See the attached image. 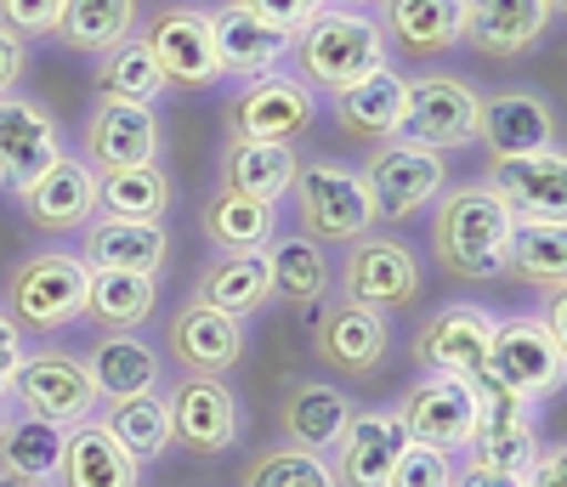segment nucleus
Returning a JSON list of instances; mask_svg holds the SVG:
<instances>
[{
	"label": "nucleus",
	"instance_id": "obj_1",
	"mask_svg": "<svg viewBox=\"0 0 567 487\" xmlns=\"http://www.w3.org/2000/svg\"><path fill=\"white\" fill-rule=\"evenodd\" d=\"M511 227H516V216L494 199V187L471 182V187H454L449 199L437 205V216H432V250H437L443 272L483 283V278L505 272Z\"/></svg>",
	"mask_w": 567,
	"mask_h": 487
},
{
	"label": "nucleus",
	"instance_id": "obj_2",
	"mask_svg": "<svg viewBox=\"0 0 567 487\" xmlns=\"http://www.w3.org/2000/svg\"><path fill=\"white\" fill-rule=\"evenodd\" d=\"M290 52L301 58L307 85L347 91L363 74L386 69V34H381V23H374V18H363L352 7H323L318 18H307L290 34Z\"/></svg>",
	"mask_w": 567,
	"mask_h": 487
},
{
	"label": "nucleus",
	"instance_id": "obj_3",
	"mask_svg": "<svg viewBox=\"0 0 567 487\" xmlns=\"http://www.w3.org/2000/svg\"><path fill=\"white\" fill-rule=\"evenodd\" d=\"M290 193H296L301 232L312 244H352V238H363L374 221H381L369 182L358 170H347V165H301Z\"/></svg>",
	"mask_w": 567,
	"mask_h": 487
},
{
	"label": "nucleus",
	"instance_id": "obj_4",
	"mask_svg": "<svg viewBox=\"0 0 567 487\" xmlns=\"http://www.w3.org/2000/svg\"><path fill=\"white\" fill-rule=\"evenodd\" d=\"M85 278H91V267L80 256H63V250L18 261V272L7 278V318L18 329H45V334L80 323L85 318Z\"/></svg>",
	"mask_w": 567,
	"mask_h": 487
},
{
	"label": "nucleus",
	"instance_id": "obj_5",
	"mask_svg": "<svg viewBox=\"0 0 567 487\" xmlns=\"http://www.w3.org/2000/svg\"><path fill=\"white\" fill-rule=\"evenodd\" d=\"M488 374L523 403H539L567 374V340L550 334L545 318H499L488 340Z\"/></svg>",
	"mask_w": 567,
	"mask_h": 487
},
{
	"label": "nucleus",
	"instance_id": "obj_6",
	"mask_svg": "<svg viewBox=\"0 0 567 487\" xmlns=\"http://www.w3.org/2000/svg\"><path fill=\"white\" fill-rule=\"evenodd\" d=\"M403 436L420 448H437V454H465V443L477 436L483 408H477V385L465 374H425L409 385V397L398 403Z\"/></svg>",
	"mask_w": 567,
	"mask_h": 487
},
{
	"label": "nucleus",
	"instance_id": "obj_7",
	"mask_svg": "<svg viewBox=\"0 0 567 487\" xmlns=\"http://www.w3.org/2000/svg\"><path fill=\"white\" fill-rule=\"evenodd\" d=\"M477 120H483V96L471 91L465 80L425 74V80L409 85V103H403V120H398V142L449 154V148L477 142Z\"/></svg>",
	"mask_w": 567,
	"mask_h": 487
},
{
	"label": "nucleus",
	"instance_id": "obj_8",
	"mask_svg": "<svg viewBox=\"0 0 567 487\" xmlns=\"http://www.w3.org/2000/svg\"><path fill=\"white\" fill-rule=\"evenodd\" d=\"M12 403L34 419L80 425L97 408V380H91L85 358H74V352H34V358H23V369L12 380Z\"/></svg>",
	"mask_w": 567,
	"mask_h": 487
},
{
	"label": "nucleus",
	"instance_id": "obj_9",
	"mask_svg": "<svg viewBox=\"0 0 567 487\" xmlns=\"http://www.w3.org/2000/svg\"><path fill=\"white\" fill-rule=\"evenodd\" d=\"M318 103H312V85L296 74H256L245 80V91L233 96L227 108V131L239 142H296L312 125Z\"/></svg>",
	"mask_w": 567,
	"mask_h": 487
},
{
	"label": "nucleus",
	"instance_id": "obj_10",
	"mask_svg": "<svg viewBox=\"0 0 567 487\" xmlns=\"http://www.w3.org/2000/svg\"><path fill=\"white\" fill-rule=\"evenodd\" d=\"M171 443L187 454H221L239 443V397L221 374H187L171 385Z\"/></svg>",
	"mask_w": 567,
	"mask_h": 487
},
{
	"label": "nucleus",
	"instance_id": "obj_11",
	"mask_svg": "<svg viewBox=\"0 0 567 487\" xmlns=\"http://www.w3.org/2000/svg\"><path fill=\"white\" fill-rule=\"evenodd\" d=\"M488 340H494V318L471 301H449L443 312H432L414 334V369L420 374H483L488 369Z\"/></svg>",
	"mask_w": 567,
	"mask_h": 487
},
{
	"label": "nucleus",
	"instance_id": "obj_12",
	"mask_svg": "<svg viewBox=\"0 0 567 487\" xmlns=\"http://www.w3.org/2000/svg\"><path fill=\"white\" fill-rule=\"evenodd\" d=\"M369 193H374V210L381 216H392V221H409L414 210H425L443 193V182H449V165H443V154H432V148H409V142H381L374 148V159H369Z\"/></svg>",
	"mask_w": 567,
	"mask_h": 487
},
{
	"label": "nucleus",
	"instance_id": "obj_13",
	"mask_svg": "<svg viewBox=\"0 0 567 487\" xmlns=\"http://www.w3.org/2000/svg\"><path fill=\"white\" fill-rule=\"evenodd\" d=\"M392 346V329H386V312L381 307H363L352 296L341 301H329L318 312V329H312V352L323 369H336V374H369V369H381Z\"/></svg>",
	"mask_w": 567,
	"mask_h": 487
},
{
	"label": "nucleus",
	"instance_id": "obj_14",
	"mask_svg": "<svg viewBox=\"0 0 567 487\" xmlns=\"http://www.w3.org/2000/svg\"><path fill=\"white\" fill-rule=\"evenodd\" d=\"M494 199L516 221H561L567 216V159L556 148L545 154H511L488 165Z\"/></svg>",
	"mask_w": 567,
	"mask_h": 487
},
{
	"label": "nucleus",
	"instance_id": "obj_15",
	"mask_svg": "<svg viewBox=\"0 0 567 487\" xmlns=\"http://www.w3.org/2000/svg\"><path fill=\"white\" fill-rule=\"evenodd\" d=\"M18 205L45 232H80L97 216V170L74 154H58L29 187H18Z\"/></svg>",
	"mask_w": 567,
	"mask_h": 487
},
{
	"label": "nucleus",
	"instance_id": "obj_16",
	"mask_svg": "<svg viewBox=\"0 0 567 487\" xmlns=\"http://www.w3.org/2000/svg\"><path fill=\"white\" fill-rule=\"evenodd\" d=\"M403 448H409V436H403L398 408H363V414L347 419L341 443L329 448V454H336L329 470H336L341 487H386Z\"/></svg>",
	"mask_w": 567,
	"mask_h": 487
},
{
	"label": "nucleus",
	"instance_id": "obj_17",
	"mask_svg": "<svg viewBox=\"0 0 567 487\" xmlns=\"http://www.w3.org/2000/svg\"><path fill=\"white\" fill-rule=\"evenodd\" d=\"M165 125L154 114V103H109L91 114L85 125V165L91 170H125V165H154L159 159Z\"/></svg>",
	"mask_w": 567,
	"mask_h": 487
},
{
	"label": "nucleus",
	"instance_id": "obj_18",
	"mask_svg": "<svg viewBox=\"0 0 567 487\" xmlns=\"http://www.w3.org/2000/svg\"><path fill=\"white\" fill-rule=\"evenodd\" d=\"M341 283H347V296L363 301V307H409L420 296V267L409 256V244L398 238H352V250H347V267H341Z\"/></svg>",
	"mask_w": 567,
	"mask_h": 487
},
{
	"label": "nucleus",
	"instance_id": "obj_19",
	"mask_svg": "<svg viewBox=\"0 0 567 487\" xmlns=\"http://www.w3.org/2000/svg\"><path fill=\"white\" fill-rule=\"evenodd\" d=\"M148 40V52L165 74V85H187V91H199V85H216L221 69H216V45H210V18L205 12H159L154 29L142 34Z\"/></svg>",
	"mask_w": 567,
	"mask_h": 487
},
{
	"label": "nucleus",
	"instance_id": "obj_20",
	"mask_svg": "<svg viewBox=\"0 0 567 487\" xmlns=\"http://www.w3.org/2000/svg\"><path fill=\"white\" fill-rule=\"evenodd\" d=\"M210 18V45H216V69L221 74H239V80H256V74H272L290 52V34L272 29L267 18H256L250 7H221V12H205Z\"/></svg>",
	"mask_w": 567,
	"mask_h": 487
},
{
	"label": "nucleus",
	"instance_id": "obj_21",
	"mask_svg": "<svg viewBox=\"0 0 567 487\" xmlns=\"http://www.w3.org/2000/svg\"><path fill=\"white\" fill-rule=\"evenodd\" d=\"M477 142H483L494 159H511V154H545V148H556V114H550L545 96H534V91H499V96H483Z\"/></svg>",
	"mask_w": 567,
	"mask_h": 487
},
{
	"label": "nucleus",
	"instance_id": "obj_22",
	"mask_svg": "<svg viewBox=\"0 0 567 487\" xmlns=\"http://www.w3.org/2000/svg\"><path fill=\"white\" fill-rule=\"evenodd\" d=\"M556 0H465V40L488 58H523L545 40Z\"/></svg>",
	"mask_w": 567,
	"mask_h": 487
},
{
	"label": "nucleus",
	"instance_id": "obj_23",
	"mask_svg": "<svg viewBox=\"0 0 567 487\" xmlns=\"http://www.w3.org/2000/svg\"><path fill=\"white\" fill-rule=\"evenodd\" d=\"M171 256V238L159 221H125V216H91L85 221V267L91 272H148L159 278Z\"/></svg>",
	"mask_w": 567,
	"mask_h": 487
},
{
	"label": "nucleus",
	"instance_id": "obj_24",
	"mask_svg": "<svg viewBox=\"0 0 567 487\" xmlns=\"http://www.w3.org/2000/svg\"><path fill=\"white\" fill-rule=\"evenodd\" d=\"M58 154L63 148H58L52 114L40 103H29V96H0V182L29 187Z\"/></svg>",
	"mask_w": 567,
	"mask_h": 487
},
{
	"label": "nucleus",
	"instance_id": "obj_25",
	"mask_svg": "<svg viewBox=\"0 0 567 487\" xmlns=\"http://www.w3.org/2000/svg\"><path fill=\"white\" fill-rule=\"evenodd\" d=\"M171 358L187 374H227L245 358V318H227V312H210L199 301H187L171 318Z\"/></svg>",
	"mask_w": 567,
	"mask_h": 487
},
{
	"label": "nucleus",
	"instance_id": "obj_26",
	"mask_svg": "<svg viewBox=\"0 0 567 487\" xmlns=\"http://www.w3.org/2000/svg\"><path fill=\"white\" fill-rule=\"evenodd\" d=\"M352 397L341 392V385L329 380H301L284 392V408H278V425L284 436H290V448H307V454H329L341 443V431L352 419Z\"/></svg>",
	"mask_w": 567,
	"mask_h": 487
},
{
	"label": "nucleus",
	"instance_id": "obj_27",
	"mask_svg": "<svg viewBox=\"0 0 567 487\" xmlns=\"http://www.w3.org/2000/svg\"><path fill=\"white\" fill-rule=\"evenodd\" d=\"M194 301L227 318H250L272 301V278H267V256L261 250H221L199 283H194Z\"/></svg>",
	"mask_w": 567,
	"mask_h": 487
},
{
	"label": "nucleus",
	"instance_id": "obj_28",
	"mask_svg": "<svg viewBox=\"0 0 567 487\" xmlns=\"http://www.w3.org/2000/svg\"><path fill=\"white\" fill-rule=\"evenodd\" d=\"M58 481L63 487H136L142 465L114 443L97 419H80L63 436V459H58Z\"/></svg>",
	"mask_w": 567,
	"mask_h": 487
},
{
	"label": "nucleus",
	"instance_id": "obj_29",
	"mask_svg": "<svg viewBox=\"0 0 567 487\" xmlns=\"http://www.w3.org/2000/svg\"><path fill=\"white\" fill-rule=\"evenodd\" d=\"M403 103H409V80L392 74V69H374L358 85L336 91V120H341L347 136L392 142L398 136V120H403Z\"/></svg>",
	"mask_w": 567,
	"mask_h": 487
},
{
	"label": "nucleus",
	"instance_id": "obj_30",
	"mask_svg": "<svg viewBox=\"0 0 567 487\" xmlns=\"http://www.w3.org/2000/svg\"><path fill=\"white\" fill-rule=\"evenodd\" d=\"M296 154L290 142H227V165H221V182L227 193H239V199H261V205H278L284 193L296 182Z\"/></svg>",
	"mask_w": 567,
	"mask_h": 487
},
{
	"label": "nucleus",
	"instance_id": "obj_31",
	"mask_svg": "<svg viewBox=\"0 0 567 487\" xmlns=\"http://www.w3.org/2000/svg\"><path fill=\"white\" fill-rule=\"evenodd\" d=\"M91 380H97V397H142V392H159V352L136 334H103L85 358Z\"/></svg>",
	"mask_w": 567,
	"mask_h": 487
},
{
	"label": "nucleus",
	"instance_id": "obj_32",
	"mask_svg": "<svg viewBox=\"0 0 567 487\" xmlns=\"http://www.w3.org/2000/svg\"><path fill=\"white\" fill-rule=\"evenodd\" d=\"M403 52L437 58L454 40H465V0H386V29Z\"/></svg>",
	"mask_w": 567,
	"mask_h": 487
},
{
	"label": "nucleus",
	"instance_id": "obj_33",
	"mask_svg": "<svg viewBox=\"0 0 567 487\" xmlns=\"http://www.w3.org/2000/svg\"><path fill=\"white\" fill-rule=\"evenodd\" d=\"M154 301H159V278H148V272H91L85 278V318L103 323L109 334L142 329Z\"/></svg>",
	"mask_w": 567,
	"mask_h": 487
},
{
	"label": "nucleus",
	"instance_id": "obj_34",
	"mask_svg": "<svg viewBox=\"0 0 567 487\" xmlns=\"http://www.w3.org/2000/svg\"><path fill=\"white\" fill-rule=\"evenodd\" d=\"M114 443L136 459V465H154L171 448V408L159 392H142V397H114L103 414H91Z\"/></svg>",
	"mask_w": 567,
	"mask_h": 487
},
{
	"label": "nucleus",
	"instance_id": "obj_35",
	"mask_svg": "<svg viewBox=\"0 0 567 487\" xmlns=\"http://www.w3.org/2000/svg\"><path fill=\"white\" fill-rule=\"evenodd\" d=\"M171 205V176L165 165H125V170H97V216H125V221H159Z\"/></svg>",
	"mask_w": 567,
	"mask_h": 487
},
{
	"label": "nucleus",
	"instance_id": "obj_36",
	"mask_svg": "<svg viewBox=\"0 0 567 487\" xmlns=\"http://www.w3.org/2000/svg\"><path fill=\"white\" fill-rule=\"evenodd\" d=\"M52 34L63 45H74V52L103 58L109 45H120L125 34H136V0H63Z\"/></svg>",
	"mask_w": 567,
	"mask_h": 487
},
{
	"label": "nucleus",
	"instance_id": "obj_37",
	"mask_svg": "<svg viewBox=\"0 0 567 487\" xmlns=\"http://www.w3.org/2000/svg\"><path fill=\"white\" fill-rule=\"evenodd\" d=\"M261 256H267L272 296L296 301V307H312V301H323V289H329V261H323V244H312L307 232H296V238L261 244Z\"/></svg>",
	"mask_w": 567,
	"mask_h": 487
},
{
	"label": "nucleus",
	"instance_id": "obj_38",
	"mask_svg": "<svg viewBox=\"0 0 567 487\" xmlns=\"http://www.w3.org/2000/svg\"><path fill=\"white\" fill-rule=\"evenodd\" d=\"M505 272H516L534 289H561L567 283V227L561 221H516Z\"/></svg>",
	"mask_w": 567,
	"mask_h": 487
},
{
	"label": "nucleus",
	"instance_id": "obj_39",
	"mask_svg": "<svg viewBox=\"0 0 567 487\" xmlns=\"http://www.w3.org/2000/svg\"><path fill=\"white\" fill-rule=\"evenodd\" d=\"M159 91H165V74L142 34H125L97 58V96H109V103H154Z\"/></svg>",
	"mask_w": 567,
	"mask_h": 487
},
{
	"label": "nucleus",
	"instance_id": "obj_40",
	"mask_svg": "<svg viewBox=\"0 0 567 487\" xmlns=\"http://www.w3.org/2000/svg\"><path fill=\"white\" fill-rule=\"evenodd\" d=\"M272 221H278V205L239 199V193H227V187L199 216V227H205V238L216 244V250H261V244L272 238Z\"/></svg>",
	"mask_w": 567,
	"mask_h": 487
},
{
	"label": "nucleus",
	"instance_id": "obj_41",
	"mask_svg": "<svg viewBox=\"0 0 567 487\" xmlns=\"http://www.w3.org/2000/svg\"><path fill=\"white\" fill-rule=\"evenodd\" d=\"M63 436H69V425L34 419V414H12L7 431H0V465L23 470V476H58Z\"/></svg>",
	"mask_w": 567,
	"mask_h": 487
},
{
	"label": "nucleus",
	"instance_id": "obj_42",
	"mask_svg": "<svg viewBox=\"0 0 567 487\" xmlns=\"http://www.w3.org/2000/svg\"><path fill=\"white\" fill-rule=\"evenodd\" d=\"M245 487H341L336 470H329L323 454H307V448H267L250 470H245Z\"/></svg>",
	"mask_w": 567,
	"mask_h": 487
},
{
	"label": "nucleus",
	"instance_id": "obj_43",
	"mask_svg": "<svg viewBox=\"0 0 567 487\" xmlns=\"http://www.w3.org/2000/svg\"><path fill=\"white\" fill-rule=\"evenodd\" d=\"M386 487H454V454H437V448L409 443V448L398 454Z\"/></svg>",
	"mask_w": 567,
	"mask_h": 487
},
{
	"label": "nucleus",
	"instance_id": "obj_44",
	"mask_svg": "<svg viewBox=\"0 0 567 487\" xmlns=\"http://www.w3.org/2000/svg\"><path fill=\"white\" fill-rule=\"evenodd\" d=\"M58 12H63V0H0V18L18 34H52Z\"/></svg>",
	"mask_w": 567,
	"mask_h": 487
},
{
	"label": "nucleus",
	"instance_id": "obj_45",
	"mask_svg": "<svg viewBox=\"0 0 567 487\" xmlns=\"http://www.w3.org/2000/svg\"><path fill=\"white\" fill-rule=\"evenodd\" d=\"M239 7H250L256 18H267L272 29H284V34H296L307 18H318L329 0H239Z\"/></svg>",
	"mask_w": 567,
	"mask_h": 487
},
{
	"label": "nucleus",
	"instance_id": "obj_46",
	"mask_svg": "<svg viewBox=\"0 0 567 487\" xmlns=\"http://www.w3.org/2000/svg\"><path fill=\"white\" fill-rule=\"evenodd\" d=\"M23 329L0 312V397H12V380H18V369H23Z\"/></svg>",
	"mask_w": 567,
	"mask_h": 487
},
{
	"label": "nucleus",
	"instance_id": "obj_47",
	"mask_svg": "<svg viewBox=\"0 0 567 487\" xmlns=\"http://www.w3.org/2000/svg\"><path fill=\"white\" fill-rule=\"evenodd\" d=\"M23 63H29V52H23V34L0 23V96H7V91L23 80Z\"/></svg>",
	"mask_w": 567,
	"mask_h": 487
},
{
	"label": "nucleus",
	"instance_id": "obj_48",
	"mask_svg": "<svg viewBox=\"0 0 567 487\" xmlns=\"http://www.w3.org/2000/svg\"><path fill=\"white\" fill-rule=\"evenodd\" d=\"M454 487H523V476H511V470H488V465H460L454 470Z\"/></svg>",
	"mask_w": 567,
	"mask_h": 487
},
{
	"label": "nucleus",
	"instance_id": "obj_49",
	"mask_svg": "<svg viewBox=\"0 0 567 487\" xmlns=\"http://www.w3.org/2000/svg\"><path fill=\"white\" fill-rule=\"evenodd\" d=\"M523 487H567V459H561V448L539 454V459H534V470L523 476Z\"/></svg>",
	"mask_w": 567,
	"mask_h": 487
},
{
	"label": "nucleus",
	"instance_id": "obj_50",
	"mask_svg": "<svg viewBox=\"0 0 567 487\" xmlns=\"http://www.w3.org/2000/svg\"><path fill=\"white\" fill-rule=\"evenodd\" d=\"M0 487H58V476H23V470H0Z\"/></svg>",
	"mask_w": 567,
	"mask_h": 487
},
{
	"label": "nucleus",
	"instance_id": "obj_51",
	"mask_svg": "<svg viewBox=\"0 0 567 487\" xmlns=\"http://www.w3.org/2000/svg\"><path fill=\"white\" fill-rule=\"evenodd\" d=\"M7 419H12V397H0V431H7Z\"/></svg>",
	"mask_w": 567,
	"mask_h": 487
},
{
	"label": "nucleus",
	"instance_id": "obj_52",
	"mask_svg": "<svg viewBox=\"0 0 567 487\" xmlns=\"http://www.w3.org/2000/svg\"><path fill=\"white\" fill-rule=\"evenodd\" d=\"M358 7H363V0H358Z\"/></svg>",
	"mask_w": 567,
	"mask_h": 487
}]
</instances>
